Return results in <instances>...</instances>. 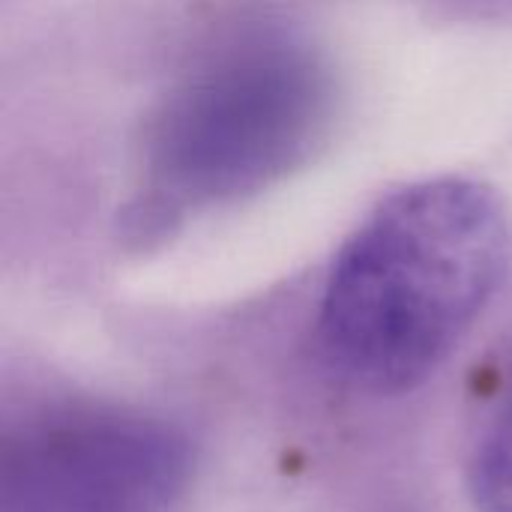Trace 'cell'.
Instances as JSON below:
<instances>
[{
    "label": "cell",
    "instance_id": "1",
    "mask_svg": "<svg viewBox=\"0 0 512 512\" xmlns=\"http://www.w3.org/2000/svg\"><path fill=\"white\" fill-rule=\"evenodd\" d=\"M507 249L492 189L438 177L393 192L327 279L318 315L327 366L369 393L411 390L471 330L504 276Z\"/></svg>",
    "mask_w": 512,
    "mask_h": 512
},
{
    "label": "cell",
    "instance_id": "2",
    "mask_svg": "<svg viewBox=\"0 0 512 512\" xmlns=\"http://www.w3.org/2000/svg\"><path fill=\"white\" fill-rule=\"evenodd\" d=\"M333 84L303 45L255 39L186 78L150 129L147 168L174 204L255 192L294 168L330 120Z\"/></svg>",
    "mask_w": 512,
    "mask_h": 512
},
{
    "label": "cell",
    "instance_id": "3",
    "mask_svg": "<svg viewBox=\"0 0 512 512\" xmlns=\"http://www.w3.org/2000/svg\"><path fill=\"white\" fill-rule=\"evenodd\" d=\"M192 468L186 438L150 417L63 408L3 438L0 512H165Z\"/></svg>",
    "mask_w": 512,
    "mask_h": 512
},
{
    "label": "cell",
    "instance_id": "4",
    "mask_svg": "<svg viewBox=\"0 0 512 512\" xmlns=\"http://www.w3.org/2000/svg\"><path fill=\"white\" fill-rule=\"evenodd\" d=\"M468 489L480 512H512V342L474 426L468 453Z\"/></svg>",
    "mask_w": 512,
    "mask_h": 512
}]
</instances>
